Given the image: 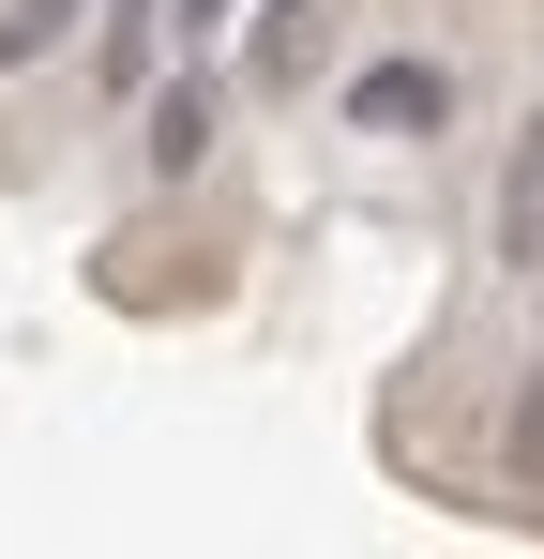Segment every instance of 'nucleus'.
I'll return each instance as SVG.
<instances>
[{
	"label": "nucleus",
	"instance_id": "nucleus-1",
	"mask_svg": "<svg viewBox=\"0 0 544 559\" xmlns=\"http://www.w3.org/2000/svg\"><path fill=\"white\" fill-rule=\"evenodd\" d=\"M348 121H363V136H424V121H453V76H439V61H363Z\"/></svg>",
	"mask_w": 544,
	"mask_h": 559
},
{
	"label": "nucleus",
	"instance_id": "nucleus-2",
	"mask_svg": "<svg viewBox=\"0 0 544 559\" xmlns=\"http://www.w3.org/2000/svg\"><path fill=\"white\" fill-rule=\"evenodd\" d=\"M499 273L544 287V106L515 121V152H499Z\"/></svg>",
	"mask_w": 544,
	"mask_h": 559
},
{
	"label": "nucleus",
	"instance_id": "nucleus-3",
	"mask_svg": "<svg viewBox=\"0 0 544 559\" xmlns=\"http://www.w3.org/2000/svg\"><path fill=\"white\" fill-rule=\"evenodd\" d=\"M212 121H227V92H212V76H167V92H152V136H137V167L181 182V167L212 152Z\"/></svg>",
	"mask_w": 544,
	"mask_h": 559
},
{
	"label": "nucleus",
	"instance_id": "nucleus-4",
	"mask_svg": "<svg viewBox=\"0 0 544 559\" xmlns=\"http://www.w3.org/2000/svg\"><path fill=\"white\" fill-rule=\"evenodd\" d=\"M76 15H106V0H15V15H0V76L61 61V46H76Z\"/></svg>",
	"mask_w": 544,
	"mask_h": 559
},
{
	"label": "nucleus",
	"instance_id": "nucleus-5",
	"mask_svg": "<svg viewBox=\"0 0 544 559\" xmlns=\"http://www.w3.org/2000/svg\"><path fill=\"white\" fill-rule=\"evenodd\" d=\"M152 31H167V0H106V46H91V61H106V92H137V76H152Z\"/></svg>",
	"mask_w": 544,
	"mask_h": 559
},
{
	"label": "nucleus",
	"instance_id": "nucleus-6",
	"mask_svg": "<svg viewBox=\"0 0 544 559\" xmlns=\"http://www.w3.org/2000/svg\"><path fill=\"white\" fill-rule=\"evenodd\" d=\"M318 31H333V0H272V31H258V76H303V61H318Z\"/></svg>",
	"mask_w": 544,
	"mask_h": 559
},
{
	"label": "nucleus",
	"instance_id": "nucleus-7",
	"mask_svg": "<svg viewBox=\"0 0 544 559\" xmlns=\"http://www.w3.org/2000/svg\"><path fill=\"white\" fill-rule=\"evenodd\" d=\"M499 468H515V484H544V364H530V393H515V454H499Z\"/></svg>",
	"mask_w": 544,
	"mask_h": 559
}]
</instances>
